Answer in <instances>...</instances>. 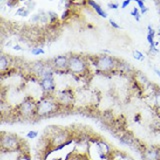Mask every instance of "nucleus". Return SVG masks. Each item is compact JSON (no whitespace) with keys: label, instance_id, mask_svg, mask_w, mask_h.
Listing matches in <instances>:
<instances>
[{"label":"nucleus","instance_id":"1","mask_svg":"<svg viewBox=\"0 0 160 160\" xmlns=\"http://www.w3.org/2000/svg\"><path fill=\"white\" fill-rule=\"evenodd\" d=\"M57 110V104L51 99L45 98L42 99L41 101L37 103L36 106V113L39 116H47L54 112H56Z\"/></svg>","mask_w":160,"mask_h":160},{"label":"nucleus","instance_id":"2","mask_svg":"<svg viewBox=\"0 0 160 160\" xmlns=\"http://www.w3.org/2000/svg\"><path fill=\"white\" fill-rule=\"evenodd\" d=\"M1 144L3 149H6L8 151H16L20 146V141L17 135L6 133L1 138Z\"/></svg>","mask_w":160,"mask_h":160},{"label":"nucleus","instance_id":"3","mask_svg":"<svg viewBox=\"0 0 160 160\" xmlns=\"http://www.w3.org/2000/svg\"><path fill=\"white\" fill-rule=\"evenodd\" d=\"M86 64H85L84 60L76 55H72L68 58V66L67 68L73 73H81L85 70Z\"/></svg>","mask_w":160,"mask_h":160},{"label":"nucleus","instance_id":"4","mask_svg":"<svg viewBox=\"0 0 160 160\" xmlns=\"http://www.w3.org/2000/svg\"><path fill=\"white\" fill-rule=\"evenodd\" d=\"M95 65L102 71L108 72L111 71V70L115 67V63L114 59L111 56H108V55H100L96 59V63Z\"/></svg>","mask_w":160,"mask_h":160},{"label":"nucleus","instance_id":"5","mask_svg":"<svg viewBox=\"0 0 160 160\" xmlns=\"http://www.w3.org/2000/svg\"><path fill=\"white\" fill-rule=\"evenodd\" d=\"M37 104H35L33 99L26 98L24 101L20 104V113L23 114L24 116L31 115L34 112V109H36Z\"/></svg>","mask_w":160,"mask_h":160},{"label":"nucleus","instance_id":"6","mask_svg":"<svg viewBox=\"0 0 160 160\" xmlns=\"http://www.w3.org/2000/svg\"><path fill=\"white\" fill-rule=\"evenodd\" d=\"M144 160H160V148L156 146H150L143 152Z\"/></svg>","mask_w":160,"mask_h":160},{"label":"nucleus","instance_id":"7","mask_svg":"<svg viewBox=\"0 0 160 160\" xmlns=\"http://www.w3.org/2000/svg\"><path fill=\"white\" fill-rule=\"evenodd\" d=\"M40 85H41L42 89L45 92H52L55 89V83L53 77H45L41 78V81H40Z\"/></svg>","mask_w":160,"mask_h":160},{"label":"nucleus","instance_id":"8","mask_svg":"<svg viewBox=\"0 0 160 160\" xmlns=\"http://www.w3.org/2000/svg\"><path fill=\"white\" fill-rule=\"evenodd\" d=\"M53 64H54L55 67H57L59 69L67 68V66H68V58L66 56H63V55H60V56H57V57L54 58Z\"/></svg>","mask_w":160,"mask_h":160},{"label":"nucleus","instance_id":"9","mask_svg":"<svg viewBox=\"0 0 160 160\" xmlns=\"http://www.w3.org/2000/svg\"><path fill=\"white\" fill-rule=\"evenodd\" d=\"M88 4L90 5V6H92V8L95 10V11H96V13L97 14H99L100 16L101 17H104V18H106L107 17V13L104 11V10L99 6V5L95 2V1H93V0H88Z\"/></svg>","mask_w":160,"mask_h":160},{"label":"nucleus","instance_id":"10","mask_svg":"<svg viewBox=\"0 0 160 160\" xmlns=\"http://www.w3.org/2000/svg\"><path fill=\"white\" fill-rule=\"evenodd\" d=\"M72 98H73L72 94H71V92H70V91H68V90L62 91L61 93L59 94V99L61 100L62 103H65V104L69 103L72 100Z\"/></svg>","mask_w":160,"mask_h":160},{"label":"nucleus","instance_id":"11","mask_svg":"<svg viewBox=\"0 0 160 160\" xmlns=\"http://www.w3.org/2000/svg\"><path fill=\"white\" fill-rule=\"evenodd\" d=\"M132 1H135L138 4L140 10H141V14H144L148 11V8L144 5V1H142V0H132Z\"/></svg>","mask_w":160,"mask_h":160},{"label":"nucleus","instance_id":"12","mask_svg":"<svg viewBox=\"0 0 160 160\" xmlns=\"http://www.w3.org/2000/svg\"><path fill=\"white\" fill-rule=\"evenodd\" d=\"M8 67V59L2 55L1 58H0V69L1 70H4L5 68Z\"/></svg>","mask_w":160,"mask_h":160},{"label":"nucleus","instance_id":"13","mask_svg":"<svg viewBox=\"0 0 160 160\" xmlns=\"http://www.w3.org/2000/svg\"><path fill=\"white\" fill-rule=\"evenodd\" d=\"M133 57L136 59V60H139V61H143L144 60V55L139 51V50H134L133 51Z\"/></svg>","mask_w":160,"mask_h":160},{"label":"nucleus","instance_id":"14","mask_svg":"<svg viewBox=\"0 0 160 160\" xmlns=\"http://www.w3.org/2000/svg\"><path fill=\"white\" fill-rule=\"evenodd\" d=\"M99 148H100V151H101L102 153H105L107 154L109 152V146L106 144V143H99Z\"/></svg>","mask_w":160,"mask_h":160},{"label":"nucleus","instance_id":"15","mask_svg":"<svg viewBox=\"0 0 160 160\" xmlns=\"http://www.w3.org/2000/svg\"><path fill=\"white\" fill-rule=\"evenodd\" d=\"M131 15H132V16H134V18L136 19V21H139V20H140V13H139L138 8L134 7L133 10L131 11Z\"/></svg>","mask_w":160,"mask_h":160},{"label":"nucleus","instance_id":"16","mask_svg":"<svg viewBox=\"0 0 160 160\" xmlns=\"http://www.w3.org/2000/svg\"><path fill=\"white\" fill-rule=\"evenodd\" d=\"M17 14L21 15V16H27V15L29 14V10L26 9L25 7H21V8H19V10L17 11Z\"/></svg>","mask_w":160,"mask_h":160},{"label":"nucleus","instance_id":"17","mask_svg":"<svg viewBox=\"0 0 160 160\" xmlns=\"http://www.w3.org/2000/svg\"><path fill=\"white\" fill-rule=\"evenodd\" d=\"M155 106L157 107L158 111H160V92L155 93Z\"/></svg>","mask_w":160,"mask_h":160},{"label":"nucleus","instance_id":"18","mask_svg":"<svg viewBox=\"0 0 160 160\" xmlns=\"http://www.w3.org/2000/svg\"><path fill=\"white\" fill-rule=\"evenodd\" d=\"M31 53L33 55H39V54H44V50L42 48H33L31 50Z\"/></svg>","mask_w":160,"mask_h":160},{"label":"nucleus","instance_id":"19","mask_svg":"<svg viewBox=\"0 0 160 160\" xmlns=\"http://www.w3.org/2000/svg\"><path fill=\"white\" fill-rule=\"evenodd\" d=\"M149 50H150V52H151L152 54H155V53H158V52H159V50L156 48V45H155V42H154L153 44H150V48H149Z\"/></svg>","mask_w":160,"mask_h":160},{"label":"nucleus","instance_id":"20","mask_svg":"<svg viewBox=\"0 0 160 160\" xmlns=\"http://www.w3.org/2000/svg\"><path fill=\"white\" fill-rule=\"evenodd\" d=\"M38 135V132L37 131H30V132H28L27 133V135L26 136L28 137V138H35Z\"/></svg>","mask_w":160,"mask_h":160},{"label":"nucleus","instance_id":"21","mask_svg":"<svg viewBox=\"0 0 160 160\" xmlns=\"http://www.w3.org/2000/svg\"><path fill=\"white\" fill-rule=\"evenodd\" d=\"M17 160H30V157L27 154H22L17 158Z\"/></svg>","mask_w":160,"mask_h":160},{"label":"nucleus","instance_id":"22","mask_svg":"<svg viewBox=\"0 0 160 160\" xmlns=\"http://www.w3.org/2000/svg\"><path fill=\"white\" fill-rule=\"evenodd\" d=\"M132 1V0H124V1L122 2V5H121V8H126L127 6H128V5L130 4V2H131Z\"/></svg>","mask_w":160,"mask_h":160},{"label":"nucleus","instance_id":"23","mask_svg":"<svg viewBox=\"0 0 160 160\" xmlns=\"http://www.w3.org/2000/svg\"><path fill=\"white\" fill-rule=\"evenodd\" d=\"M147 41H148L149 44H153L154 43V36L147 34Z\"/></svg>","mask_w":160,"mask_h":160},{"label":"nucleus","instance_id":"24","mask_svg":"<svg viewBox=\"0 0 160 160\" xmlns=\"http://www.w3.org/2000/svg\"><path fill=\"white\" fill-rule=\"evenodd\" d=\"M148 34L149 35H152V36H154L155 35V31H154V29L151 27V25H148Z\"/></svg>","mask_w":160,"mask_h":160},{"label":"nucleus","instance_id":"25","mask_svg":"<svg viewBox=\"0 0 160 160\" xmlns=\"http://www.w3.org/2000/svg\"><path fill=\"white\" fill-rule=\"evenodd\" d=\"M108 7L111 8V9H117L119 7V5H118V3H109Z\"/></svg>","mask_w":160,"mask_h":160},{"label":"nucleus","instance_id":"26","mask_svg":"<svg viewBox=\"0 0 160 160\" xmlns=\"http://www.w3.org/2000/svg\"><path fill=\"white\" fill-rule=\"evenodd\" d=\"M110 24H111L112 26H113L114 28H116V29H119V28H120V26H119V25H118V24H117L116 22H114L112 19H110Z\"/></svg>","mask_w":160,"mask_h":160},{"label":"nucleus","instance_id":"27","mask_svg":"<svg viewBox=\"0 0 160 160\" xmlns=\"http://www.w3.org/2000/svg\"><path fill=\"white\" fill-rule=\"evenodd\" d=\"M68 13H69L68 10H66L65 12H63V14H62V19H65V18H66V17H67V15H68Z\"/></svg>","mask_w":160,"mask_h":160},{"label":"nucleus","instance_id":"28","mask_svg":"<svg viewBox=\"0 0 160 160\" xmlns=\"http://www.w3.org/2000/svg\"><path fill=\"white\" fill-rule=\"evenodd\" d=\"M13 49L15 50H22V48L19 46V45H15V46H13Z\"/></svg>","mask_w":160,"mask_h":160},{"label":"nucleus","instance_id":"29","mask_svg":"<svg viewBox=\"0 0 160 160\" xmlns=\"http://www.w3.org/2000/svg\"><path fill=\"white\" fill-rule=\"evenodd\" d=\"M154 71H155V73H156V74L158 75V76L160 77V70H157V69H155Z\"/></svg>","mask_w":160,"mask_h":160},{"label":"nucleus","instance_id":"30","mask_svg":"<svg viewBox=\"0 0 160 160\" xmlns=\"http://www.w3.org/2000/svg\"><path fill=\"white\" fill-rule=\"evenodd\" d=\"M158 35H159V36H160V27H159V32H158Z\"/></svg>","mask_w":160,"mask_h":160},{"label":"nucleus","instance_id":"31","mask_svg":"<svg viewBox=\"0 0 160 160\" xmlns=\"http://www.w3.org/2000/svg\"><path fill=\"white\" fill-rule=\"evenodd\" d=\"M128 160H133V159H132V158H130V159H128Z\"/></svg>","mask_w":160,"mask_h":160},{"label":"nucleus","instance_id":"32","mask_svg":"<svg viewBox=\"0 0 160 160\" xmlns=\"http://www.w3.org/2000/svg\"><path fill=\"white\" fill-rule=\"evenodd\" d=\"M158 1H159V2H160V0H158Z\"/></svg>","mask_w":160,"mask_h":160}]
</instances>
